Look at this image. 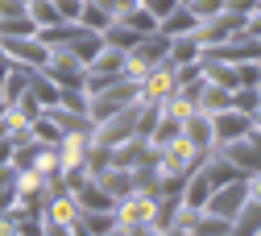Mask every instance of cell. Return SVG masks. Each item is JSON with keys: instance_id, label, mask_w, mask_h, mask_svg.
<instances>
[{"instance_id": "6da1fadb", "label": "cell", "mask_w": 261, "mask_h": 236, "mask_svg": "<svg viewBox=\"0 0 261 236\" xmlns=\"http://www.w3.org/2000/svg\"><path fill=\"white\" fill-rule=\"evenodd\" d=\"M253 133H257L253 116H245V112H237V108H220V112H212V141H216V145L237 141V137H253Z\"/></svg>"}, {"instance_id": "7a4b0ae2", "label": "cell", "mask_w": 261, "mask_h": 236, "mask_svg": "<svg viewBox=\"0 0 261 236\" xmlns=\"http://www.w3.org/2000/svg\"><path fill=\"white\" fill-rule=\"evenodd\" d=\"M220 153L232 162V170H245V174H257V133L253 137H237V141H224Z\"/></svg>"}, {"instance_id": "3957f363", "label": "cell", "mask_w": 261, "mask_h": 236, "mask_svg": "<svg viewBox=\"0 0 261 236\" xmlns=\"http://www.w3.org/2000/svg\"><path fill=\"white\" fill-rule=\"evenodd\" d=\"M25 5H29V21H34V25H58V5H54V0H25Z\"/></svg>"}, {"instance_id": "277c9868", "label": "cell", "mask_w": 261, "mask_h": 236, "mask_svg": "<svg viewBox=\"0 0 261 236\" xmlns=\"http://www.w3.org/2000/svg\"><path fill=\"white\" fill-rule=\"evenodd\" d=\"M232 108H237V112H245V116H253V112H257V87H237Z\"/></svg>"}]
</instances>
